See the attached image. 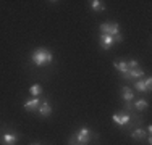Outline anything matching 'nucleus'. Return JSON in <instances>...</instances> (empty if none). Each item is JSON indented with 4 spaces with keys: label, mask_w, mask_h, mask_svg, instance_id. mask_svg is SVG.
<instances>
[{
    "label": "nucleus",
    "mask_w": 152,
    "mask_h": 145,
    "mask_svg": "<svg viewBox=\"0 0 152 145\" xmlns=\"http://www.w3.org/2000/svg\"><path fill=\"white\" fill-rule=\"evenodd\" d=\"M31 61L36 66H45V65L52 63L53 61V55L50 50H47L45 47H39L34 52L31 53Z\"/></svg>",
    "instance_id": "1"
},
{
    "label": "nucleus",
    "mask_w": 152,
    "mask_h": 145,
    "mask_svg": "<svg viewBox=\"0 0 152 145\" xmlns=\"http://www.w3.org/2000/svg\"><path fill=\"white\" fill-rule=\"evenodd\" d=\"M91 136H92V132H91V129L89 128H86V126H83L81 129H78L75 132V136H71V139H70V145H88L89 142H91Z\"/></svg>",
    "instance_id": "2"
},
{
    "label": "nucleus",
    "mask_w": 152,
    "mask_h": 145,
    "mask_svg": "<svg viewBox=\"0 0 152 145\" xmlns=\"http://www.w3.org/2000/svg\"><path fill=\"white\" fill-rule=\"evenodd\" d=\"M131 119H133V115L128 113V111H121V113H115L112 115V121L115 123L117 126H128L131 124Z\"/></svg>",
    "instance_id": "3"
},
{
    "label": "nucleus",
    "mask_w": 152,
    "mask_h": 145,
    "mask_svg": "<svg viewBox=\"0 0 152 145\" xmlns=\"http://www.w3.org/2000/svg\"><path fill=\"white\" fill-rule=\"evenodd\" d=\"M100 34H107V36H117L120 34V24L118 23H100Z\"/></svg>",
    "instance_id": "4"
},
{
    "label": "nucleus",
    "mask_w": 152,
    "mask_h": 145,
    "mask_svg": "<svg viewBox=\"0 0 152 145\" xmlns=\"http://www.w3.org/2000/svg\"><path fill=\"white\" fill-rule=\"evenodd\" d=\"M20 140V134L12 130V132H3L0 136V144L2 145H16Z\"/></svg>",
    "instance_id": "5"
},
{
    "label": "nucleus",
    "mask_w": 152,
    "mask_h": 145,
    "mask_svg": "<svg viewBox=\"0 0 152 145\" xmlns=\"http://www.w3.org/2000/svg\"><path fill=\"white\" fill-rule=\"evenodd\" d=\"M144 76H146V72H144L142 68H136V70H128L126 74L121 76V79H125V81H139V79H144Z\"/></svg>",
    "instance_id": "6"
},
{
    "label": "nucleus",
    "mask_w": 152,
    "mask_h": 145,
    "mask_svg": "<svg viewBox=\"0 0 152 145\" xmlns=\"http://www.w3.org/2000/svg\"><path fill=\"white\" fill-rule=\"evenodd\" d=\"M37 111H39V116H42V118H47V116L52 115L53 108H52V105L49 103V100H47V99H42L41 105H39V108H37Z\"/></svg>",
    "instance_id": "7"
},
{
    "label": "nucleus",
    "mask_w": 152,
    "mask_h": 145,
    "mask_svg": "<svg viewBox=\"0 0 152 145\" xmlns=\"http://www.w3.org/2000/svg\"><path fill=\"white\" fill-rule=\"evenodd\" d=\"M99 42H100V49H104V50H110L112 45L115 44L113 36H107V34H100Z\"/></svg>",
    "instance_id": "8"
},
{
    "label": "nucleus",
    "mask_w": 152,
    "mask_h": 145,
    "mask_svg": "<svg viewBox=\"0 0 152 145\" xmlns=\"http://www.w3.org/2000/svg\"><path fill=\"white\" fill-rule=\"evenodd\" d=\"M41 99H32V100H26L23 103V107H24V110L26 111H37V108H39V105H41Z\"/></svg>",
    "instance_id": "9"
},
{
    "label": "nucleus",
    "mask_w": 152,
    "mask_h": 145,
    "mask_svg": "<svg viewBox=\"0 0 152 145\" xmlns=\"http://www.w3.org/2000/svg\"><path fill=\"white\" fill-rule=\"evenodd\" d=\"M121 97H123V100H125V103H131V102L134 100V92H133L131 87L125 86V87H121Z\"/></svg>",
    "instance_id": "10"
},
{
    "label": "nucleus",
    "mask_w": 152,
    "mask_h": 145,
    "mask_svg": "<svg viewBox=\"0 0 152 145\" xmlns=\"http://www.w3.org/2000/svg\"><path fill=\"white\" fill-rule=\"evenodd\" d=\"M113 66H115V70H117L120 74L123 76V74H126L128 72V65H126V61H113Z\"/></svg>",
    "instance_id": "11"
},
{
    "label": "nucleus",
    "mask_w": 152,
    "mask_h": 145,
    "mask_svg": "<svg viewBox=\"0 0 152 145\" xmlns=\"http://www.w3.org/2000/svg\"><path fill=\"white\" fill-rule=\"evenodd\" d=\"M147 107H149V103H147V100H144V99H137L134 102V105H133V108H134L136 111H144Z\"/></svg>",
    "instance_id": "12"
},
{
    "label": "nucleus",
    "mask_w": 152,
    "mask_h": 145,
    "mask_svg": "<svg viewBox=\"0 0 152 145\" xmlns=\"http://www.w3.org/2000/svg\"><path fill=\"white\" fill-rule=\"evenodd\" d=\"M146 136H147V132L142 128H137V129H134L131 132V137L134 140H144V137H146Z\"/></svg>",
    "instance_id": "13"
},
{
    "label": "nucleus",
    "mask_w": 152,
    "mask_h": 145,
    "mask_svg": "<svg viewBox=\"0 0 152 145\" xmlns=\"http://www.w3.org/2000/svg\"><path fill=\"white\" fill-rule=\"evenodd\" d=\"M91 8L94 12H105V3L100 2V0H91Z\"/></svg>",
    "instance_id": "14"
},
{
    "label": "nucleus",
    "mask_w": 152,
    "mask_h": 145,
    "mask_svg": "<svg viewBox=\"0 0 152 145\" xmlns=\"http://www.w3.org/2000/svg\"><path fill=\"white\" fill-rule=\"evenodd\" d=\"M29 94L34 99H37V97H41V94H42V86L41 84H34V86H31L29 87Z\"/></svg>",
    "instance_id": "15"
},
{
    "label": "nucleus",
    "mask_w": 152,
    "mask_h": 145,
    "mask_svg": "<svg viewBox=\"0 0 152 145\" xmlns=\"http://www.w3.org/2000/svg\"><path fill=\"white\" fill-rule=\"evenodd\" d=\"M134 89L137 90V92H141V94L147 92L146 84H144V81H142V79H139V81H134Z\"/></svg>",
    "instance_id": "16"
},
{
    "label": "nucleus",
    "mask_w": 152,
    "mask_h": 145,
    "mask_svg": "<svg viewBox=\"0 0 152 145\" xmlns=\"http://www.w3.org/2000/svg\"><path fill=\"white\" fill-rule=\"evenodd\" d=\"M126 65H128L129 70H136V68H139V61L137 60H129V61H126Z\"/></svg>",
    "instance_id": "17"
},
{
    "label": "nucleus",
    "mask_w": 152,
    "mask_h": 145,
    "mask_svg": "<svg viewBox=\"0 0 152 145\" xmlns=\"http://www.w3.org/2000/svg\"><path fill=\"white\" fill-rule=\"evenodd\" d=\"M142 81H144V84H146L147 92H151V87H152V78H151V76H147L146 79H142Z\"/></svg>",
    "instance_id": "18"
},
{
    "label": "nucleus",
    "mask_w": 152,
    "mask_h": 145,
    "mask_svg": "<svg viewBox=\"0 0 152 145\" xmlns=\"http://www.w3.org/2000/svg\"><path fill=\"white\" fill-rule=\"evenodd\" d=\"M113 41H115V44H118V42H123V36H121V34H117V36H113Z\"/></svg>",
    "instance_id": "19"
},
{
    "label": "nucleus",
    "mask_w": 152,
    "mask_h": 145,
    "mask_svg": "<svg viewBox=\"0 0 152 145\" xmlns=\"http://www.w3.org/2000/svg\"><path fill=\"white\" fill-rule=\"evenodd\" d=\"M31 145H41V144H31Z\"/></svg>",
    "instance_id": "20"
}]
</instances>
